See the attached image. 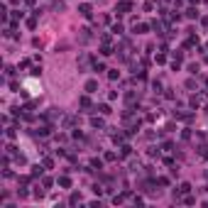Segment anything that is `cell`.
<instances>
[{
	"instance_id": "6da1fadb",
	"label": "cell",
	"mask_w": 208,
	"mask_h": 208,
	"mask_svg": "<svg viewBox=\"0 0 208 208\" xmlns=\"http://www.w3.org/2000/svg\"><path fill=\"white\" fill-rule=\"evenodd\" d=\"M118 10H122V12H127V10H130V5H127V3H120V5H118Z\"/></svg>"
}]
</instances>
